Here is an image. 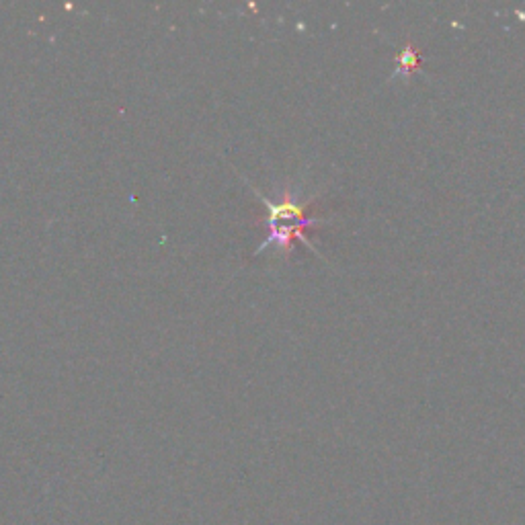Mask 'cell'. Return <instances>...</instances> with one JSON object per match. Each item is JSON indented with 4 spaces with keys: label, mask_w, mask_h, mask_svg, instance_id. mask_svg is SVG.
<instances>
[{
    "label": "cell",
    "mask_w": 525,
    "mask_h": 525,
    "mask_svg": "<svg viewBox=\"0 0 525 525\" xmlns=\"http://www.w3.org/2000/svg\"><path fill=\"white\" fill-rule=\"evenodd\" d=\"M263 201L269 208V238L265 242V247L269 245V242H277V245L290 251L294 238L302 240L306 247H310V242L306 238V228L322 224V220L308 218L306 210L298 208L296 204H292V201H286V204H281V206H271L267 199Z\"/></svg>",
    "instance_id": "obj_1"
},
{
    "label": "cell",
    "mask_w": 525,
    "mask_h": 525,
    "mask_svg": "<svg viewBox=\"0 0 525 525\" xmlns=\"http://www.w3.org/2000/svg\"><path fill=\"white\" fill-rule=\"evenodd\" d=\"M421 62H419V56H417V50L409 44L405 50L400 52L398 56V66H396V72H402V74H411L415 70H419Z\"/></svg>",
    "instance_id": "obj_2"
}]
</instances>
